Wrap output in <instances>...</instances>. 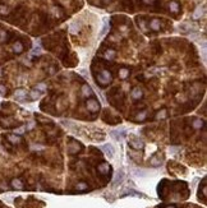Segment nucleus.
I'll list each match as a JSON object with an SVG mask.
<instances>
[{
    "label": "nucleus",
    "instance_id": "nucleus-24",
    "mask_svg": "<svg viewBox=\"0 0 207 208\" xmlns=\"http://www.w3.org/2000/svg\"><path fill=\"white\" fill-rule=\"evenodd\" d=\"M201 16H202L201 8H198V9H197V12H196V14H193V18H196V19H197V18H199Z\"/></svg>",
    "mask_w": 207,
    "mask_h": 208
},
{
    "label": "nucleus",
    "instance_id": "nucleus-19",
    "mask_svg": "<svg viewBox=\"0 0 207 208\" xmlns=\"http://www.w3.org/2000/svg\"><path fill=\"white\" fill-rule=\"evenodd\" d=\"M109 169H110V166H109L107 164H102V165H100L99 166V171L102 172V174H106V172L109 171Z\"/></svg>",
    "mask_w": 207,
    "mask_h": 208
},
{
    "label": "nucleus",
    "instance_id": "nucleus-20",
    "mask_svg": "<svg viewBox=\"0 0 207 208\" xmlns=\"http://www.w3.org/2000/svg\"><path fill=\"white\" fill-rule=\"evenodd\" d=\"M146 116H147V111H143V112H141V114L137 115V118H136V119H137L138 121H142V120H145Z\"/></svg>",
    "mask_w": 207,
    "mask_h": 208
},
{
    "label": "nucleus",
    "instance_id": "nucleus-25",
    "mask_svg": "<svg viewBox=\"0 0 207 208\" xmlns=\"http://www.w3.org/2000/svg\"><path fill=\"white\" fill-rule=\"evenodd\" d=\"M194 126H196V128H199V126H202V121L196 120V121H194Z\"/></svg>",
    "mask_w": 207,
    "mask_h": 208
},
{
    "label": "nucleus",
    "instance_id": "nucleus-27",
    "mask_svg": "<svg viewBox=\"0 0 207 208\" xmlns=\"http://www.w3.org/2000/svg\"><path fill=\"white\" fill-rule=\"evenodd\" d=\"M143 3H146V4H151V3H153V0H143Z\"/></svg>",
    "mask_w": 207,
    "mask_h": 208
},
{
    "label": "nucleus",
    "instance_id": "nucleus-4",
    "mask_svg": "<svg viewBox=\"0 0 207 208\" xmlns=\"http://www.w3.org/2000/svg\"><path fill=\"white\" fill-rule=\"evenodd\" d=\"M101 149L104 151V153L106 154L107 157H113L114 156V148H113V146L111 144H104L102 147H101Z\"/></svg>",
    "mask_w": 207,
    "mask_h": 208
},
{
    "label": "nucleus",
    "instance_id": "nucleus-5",
    "mask_svg": "<svg viewBox=\"0 0 207 208\" xmlns=\"http://www.w3.org/2000/svg\"><path fill=\"white\" fill-rule=\"evenodd\" d=\"M110 135L113 137V138H114L115 140H122L123 138H124L125 133L123 132V130H120V132H119V130H113V132L110 133Z\"/></svg>",
    "mask_w": 207,
    "mask_h": 208
},
{
    "label": "nucleus",
    "instance_id": "nucleus-31",
    "mask_svg": "<svg viewBox=\"0 0 207 208\" xmlns=\"http://www.w3.org/2000/svg\"><path fill=\"white\" fill-rule=\"evenodd\" d=\"M105 3H107V0H105Z\"/></svg>",
    "mask_w": 207,
    "mask_h": 208
},
{
    "label": "nucleus",
    "instance_id": "nucleus-16",
    "mask_svg": "<svg viewBox=\"0 0 207 208\" xmlns=\"http://www.w3.org/2000/svg\"><path fill=\"white\" fill-rule=\"evenodd\" d=\"M150 164L152 165V166H159V165H161V160L159 158V156H153L150 160Z\"/></svg>",
    "mask_w": 207,
    "mask_h": 208
},
{
    "label": "nucleus",
    "instance_id": "nucleus-30",
    "mask_svg": "<svg viewBox=\"0 0 207 208\" xmlns=\"http://www.w3.org/2000/svg\"><path fill=\"white\" fill-rule=\"evenodd\" d=\"M166 208H175L174 206H169V207H166Z\"/></svg>",
    "mask_w": 207,
    "mask_h": 208
},
{
    "label": "nucleus",
    "instance_id": "nucleus-12",
    "mask_svg": "<svg viewBox=\"0 0 207 208\" xmlns=\"http://www.w3.org/2000/svg\"><path fill=\"white\" fill-rule=\"evenodd\" d=\"M107 31H109V20H107V18H105V19H104L102 30H101V32H100V36H104V35H106Z\"/></svg>",
    "mask_w": 207,
    "mask_h": 208
},
{
    "label": "nucleus",
    "instance_id": "nucleus-17",
    "mask_svg": "<svg viewBox=\"0 0 207 208\" xmlns=\"http://www.w3.org/2000/svg\"><path fill=\"white\" fill-rule=\"evenodd\" d=\"M119 75H120V78L125 79V78H127V77L129 75V70H128L127 68H123V69H120V72H119Z\"/></svg>",
    "mask_w": 207,
    "mask_h": 208
},
{
    "label": "nucleus",
    "instance_id": "nucleus-18",
    "mask_svg": "<svg viewBox=\"0 0 207 208\" xmlns=\"http://www.w3.org/2000/svg\"><path fill=\"white\" fill-rule=\"evenodd\" d=\"M78 149H79V146H78V144H76V143L69 144V152H71V153L78 152Z\"/></svg>",
    "mask_w": 207,
    "mask_h": 208
},
{
    "label": "nucleus",
    "instance_id": "nucleus-13",
    "mask_svg": "<svg viewBox=\"0 0 207 208\" xmlns=\"http://www.w3.org/2000/svg\"><path fill=\"white\" fill-rule=\"evenodd\" d=\"M12 186H13L14 189H23L22 181L18 180V179H14V180H12Z\"/></svg>",
    "mask_w": 207,
    "mask_h": 208
},
{
    "label": "nucleus",
    "instance_id": "nucleus-7",
    "mask_svg": "<svg viewBox=\"0 0 207 208\" xmlns=\"http://www.w3.org/2000/svg\"><path fill=\"white\" fill-rule=\"evenodd\" d=\"M142 97V90L141 88H134L132 91V98L133 100H139Z\"/></svg>",
    "mask_w": 207,
    "mask_h": 208
},
{
    "label": "nucleus",
    "instance_id": "nucleus-6",
    "mask_svg": "<svg viewBox=\"0 0 207 208\" xmlns=\"http://www.w3.org/2000/svg\"><path fill=\"white\" fill-rule=\"evenodd\" d=\"M123 179H124V172H123V170L118 171L117 174H115V178H114L113 185H118V184H120V183L123 181Z\"/></svg>",
    "mask_w": 207,
    "mask_h": 208
},
{
    "label": "nucleus",
    "instance_id": "nucleus-14",
    "mask_svg": "<svg viewBox=\"0 0 207 208\" xmlns=\"http://www.w3.org/2000/svg\"><path fill=\"white\" fill-rule=\"evenodd\" d=\"M8 139H9V142L13 143V144H17V143L20 142V138H19V137H18V135H14V134H9V135H8Z\"/></svg>",
    "mask_w": 207,
    "mask_h": 208
},
{
    "label": "nucleus",
    "instance_id": "nucleus-29",
    "mask_svg": "<svg viewBox=\"0 0 207 208\" xmlns=\"http://www.w3.org/2000/svg\"><path fill=\"white\" fill-rule=\"evenodd\" d=\"M0 12H1V13H5V12H8V9H5V8H0Z\"/></svg>",
    "mask_w": 207,
    "mask_h": 208
},
{
    "label": "nucleus",
    "instance_id": "nucleus-2",
    "mask_svg": "<svg viewBox=\"0 0 207 208\" xmlns=\"http://www.w3.org/2000/svg\"><path fill=\"white\" fill-rule=\"evenodd\" d=\"M129 146H131L132 148H134V149H142L143 148V142L141 139H138V138H132L131 140H129Z\"/></svg>",
    "mask_w": 207,
    "mask_h": 208
},
{
    "label": "nucleus",
    "instance_id": "nucleus-26",
    "mask_svg": "<svg viewBox=\"0 0 207 208\" xmlns=\"http://www.w3.org/2000/svg\"><path fill=\"white\" fill-rule=\"evenodd\" d=\"M45 86H44V84H38V86L36 87V88H38V90H40L41 91V92H42V91H45V88H44Z\"/></svg>",
    "mask_w": 207,
    "mask_h": 208
},
{
    "label": "nucleus",
    "instance_id": "nucleus-22",
    "mask_svg": "<svg viewBox=\"0 0 207 208\" xmlns=\"http://www.w3.org/2000/svg\"><path fill=\"white\" fill-rule=\"evenodd\" d=\"M165 116H166V110H165V109H162V110H161V112H159V114L156 115V119H164Z\"/></svg>",
    "mask_w": 207,
    "mask_h": 208
},
{
    "label": "nucleus",
    "instance_id": "nucleus-23",
    "mask_svg": "<svg viewBox=\"0 0 207 208\" xmlns=\"http://www.w3.org/2000/svg\"><path fill=\"white\" fill-rule=\"evenodd\" d=\"M69 30H71V32H72V33H77V31L79 30V26H77V24H72Z\"/></svg>",
    "mask_w": 207,
    "mask_h": 208
},
{
    "label": "nucleus",
    "instance_id": "nucleus-8",
    "mask_svg": "<svg viewBox=\"0 0 207 208\" xmlns=\"http://www.w3.org/2000/svg\"><path fill=\"white\" fill-rule=\"evenodd\" d=\"M82 92H83L85 96H92V94H93L92 88H91L90 86H87V84H85V86L82 87Z\"/></svg>",
    "mask_w": 207,
    "mask_h": 208
},
{
    "label": "nucleus",
    "instance_id": "nucleus-3",
    "mask_svg": "<svg viewBox=\"0 0 207 208\" xmlns=\"http://www.w3.org/2000/svg\"><path fill=\"white\" fill-rule=\"evenodd\" d=\"M87 109H88L90 111H92V112H95V111H97L100 109V105H99V102H97L96 100H93V98H91V100H88L87 101Z\"/></svg>",
    "mask_w": 207,
    "mask_h": 208
},
{
    "label": "nucleus",
    "instance_id": "nucleus-21",
    "mask_svg": "<svg viewBox=\"0 0 207 208\" xmlns=\"http://www.w3.org/2000/svg\"><path fill=\"white\" fill-rule=\"evenodd\" d=\"M87 188H88V185H87L86 183H79V184L77 185V189L78 190H86Z\"/></svg>",
    "mask_w": 207,
    "mask_h": 208
},
{
    "label": "nucleus",
    "instance_id": "nucleus-11",
    "mask_svg": "<svg viewBox=\"0 0 207 208\" xmlns=\"http://www.w3.org/2000/svg\"><path fill=\"white\" fill-rule=\"evenodd\" d=\"M13 51L17 52V54H20V52L23 51V45L20 44V42H16V44L13 45Z\"/></svg>",
    "mask_w": 207,
    "mask_h": 208
},
{
    "label": "nucleus",
    "instance_id": "nucleus-15",
    "mask_svg": "<svg viewBox=\"0 0 207 208\" xmlns=\"http://www.w3.org/2000/svg\"><path fill=\"white\" fill-rule=\"evenodd\" d=\"M104 56H105L106 59H110V60H111V59H114L115 56H117V51H115V50H107V51L104 54Z\"/></svg>",
    "mask_w": 207,
    "mask_h": 208
},
{
    "label": "nucleus",
    "instance_id": "nucleus-9",
    "mask_svg": "<svg viewBox=\"0 0 207 208\" xmlns=\"http://www.w3.org/2000/svg\"><path fill=\"white\" fill-rule=\"evenodd\" d=\"M169 9H170V12H173V13H178L179 12V4L177 1H170L169 3Z\"/></svg>",
    "mask_w": 207,
    "mask_h": 208
},
{
    "label": "nucleus",
    "instance_id": "nucleus-28",
    "mask_svg": "<svg viewBox=\"0 0 207 208\" xmlns=\"http://www.w3.org/2000/svg\"><path fill=\"white\" fill-rule=\"evenodd\" d=\"M4 92H5L4 87H3V86H0V93H4Z\"/></svg>",
    "mask_w": 207,
    "mask_h": 208
},
{
    "label": "nucleus",
    "instance_id": "nucleus-10",
    "mask_svg": "<svg viewBox=\"0 0 207 208\" xmlns=\"http://www.w3.org/2000/svg\"><path fill=\"white\" fill-rule=\"evenodd\" d=\"M150 27H151V30H153V31H159L160 30V20L152 19L150 23Z\"/></svg>",
    "mask_w": 207,
    "mask_h": 208
},
{
    "label": "nucleus",
    "instance_id": "nucleus-1",
    "mask_svg": "<svg viewBox=\"0 0 207 208\" xmlns=\"http://www.w3.org/2000/svg\"><path fill=\"white\" fill-rule=\"evenodd\" d=\"M113 80V78H111V74L107 72V70H102L99 75H97V82H99L101 86H106V84H109Z\"/></svg>",
    "mask_w": 207,
    "mask_h": 208
}]
</instances>
